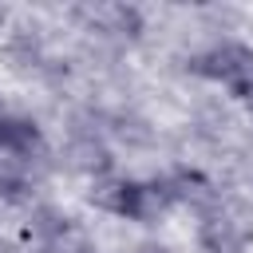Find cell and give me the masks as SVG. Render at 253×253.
Instances as JSON below:
<instances>
[{
    "label": "cell",
    "mask_w": 253,
    "mask_h": 253,
    "mask_svg": "<svg viewBox=\"0 0 253 253\" xmlns=\"http://www.w3.org/2000/svg\"><path fill=\"white\" fill-rule=\"evenodd\" d=\"M91 202L103 213H115V217H126V221H142V225H154L166 210L178 206L166 178L138 182V178H119V174L95 178L91 182Z\"/></svg>",
    "instance_id": "6da1fadb"
},
{
    "label": "cell",
    "mask_w": 253,
    "mask_h": 253,
    "mask_svg": "<svg viewBox=\"0 0 253 253\" xmlns=\"http://www.w3.org/2000/svg\"><path fill=\"white\" fill-rule=\"evenodd\" d=\"M190 71L217 83L241 103H253V47L241 40H217L190 59Z\"/></svg>",
    "instance_id": "7a4b0ae2"
},
{
    "label": "cell",
    "mask_w": 253,
    "mask_h": 253,
    "mask_svg": "<svg viewBox=\"0 0 253 253\" xmlns=\"http://www.w3.org/2000/svg\"><path fill=\"white\" fill-rule=\"evenodd\" d=\"M198 245H202L206 253H245L249 229H245L225 206H217V210L202 213V221H198Z\"/></svg>",
    "instance_id": "3957f363"
},
{
    "label": "cell",
    "mask_w": 253,
    "mask_h": 253,
    "mask_svg": "<svg viewBox=\"0 0 253 253\" xmlns=\"http://www.w3.org/2000/svg\"><path fill=\"white\" fill-rule=\"evenodd\" d=\"M0 154H12V158H24V162H43L47 154V142H43V130L24 119V115H12V111H0Z\"/></svg>",
    "instance_id": "277c9868"
},
{
    "label": "cell",
    "mask_w": 253,
    "mask_h": 253,
    "mask_svg": "<svg viewBox=\"0 0 253 253\" xmlns=\"http://www.w3.org/2000/svg\"><path fill=\"white\" fill-rule=\"evenodd\" d=\"M63 158H67V166L71 170H79V174H91V178H107L111 174V150H107V142L95 134V130H75L71 138H67V146H63Z\"/></svg>",
    "instance_id": "5b68a950"
},
{
    "label": "cell",
    "mask_w": 253,
    "mask_h": 253,
    "mask_svg": "<svg viewBox=\"0 0 253 253\" xmlns=\"http://www.w3.org/2000/svg\"><path fill=\"white\" fill-rule=\"evenodd\" d=\"M32 174H36V162L0 154V198L4 202H24L28 190H32V182H36Z\"/></svg>",
    "instance_id": "8992f818"
},
{
    "label": "cell",
    "mask_w": 253,
    "mask_h": 253,
    "mask_svg": "<svg viewBox=\"0 0 253 253\" xmlns=\"http://www.w3.org/2000/svg\"><path fill=\"white\" fill-rule=\"evenodd\" d=\"M134 253H166V249H162V245H154V241H146V245H138Z\"/></svg>",
    "instance_id": "52a82bcc"
},
{
    "label": "cell",
    "mask_w": 253,
    "mask_h": 253,
    "mask_svg": "<svg viewBox=\"0 0 253 253\" xmlns=\"http://www.w3.org/2000/svg\"><path fill=\"white\" fill-rule=\"evenodd\" d=\"M249 123H253V103H249Z\"/></svg>",
    "instance_id": "ba28073f"
}]
</instances>
